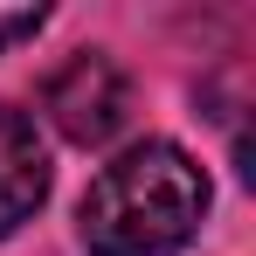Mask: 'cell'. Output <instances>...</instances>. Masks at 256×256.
Returning a JSON list of instances; mask_svg holds the SVG:
<instances>
[{"label": "cell", "instance_id": "1", "mask_svg": "<svg viewBox=\"0 0 256 256\" xmlns=\"http://www.w3.org/2000/svg\"><path fill=\"white\" fill-rule=\"evenodd\" d=\"M208 222V173L173 138H138L84 194V250L90 256H173Z\"/></svg>", "mask_w": 256, "mask_h": 256}, {"label": "cell", "instance_id": "2", "mask_svg": "<svg viewBox=\"0 0 256 256\" xmlns=\"http://www.w3.org/2000/svg\"><path fill=\"white\" fill-rule=\"evenodd\" d=\"M42 111H48V125L62 132L70 146H111L118 132H125L132 118V84H125V70L104 56V48H76L56 76L42 84Z\"/></svg>", "mask_w": 256, "mask_h": 256}, {"label": "cell", "instance_id": "3", "mask_svg": "<svg viewBox=\"0 0 256 256\" xmlns=\"http://www.w3.org/2000/svg\"><path fill=\"white\" fill-rule=\"evenodd\" d=\"M48 201V152L28 111L0 104V236H14Z\"/></svg>", "mask_w": 256, "mask_h": 256}, {"label": "cell", "instance_id": "4", "mask_svg": "<svg viewBox=\"0 0 256 256\" xmlns=\"http://www.w3.org/2000/svg\"><path fill=\"white\" fill-rule=\"evenodd\" d=\"M42 7H0V48H14V42H28V35H42Z\"/></svg>", "mask_w": 256, "mask_h": 256}]
</instances>
